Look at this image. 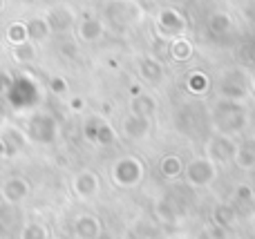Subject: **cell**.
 <instances>
[{"label": "cell", "mask_w": 255, "mask_h": 239, "mask_svg": "<svg viewBox=\"0 0 255 239\" xmlns=\"http://www.w3.org/2000/svg\"><path fill=\"white\" fill-rule=\"evenodd\" d=\"M13 56H16L18 61H31V58H34V49H31V45L20 43L16 47V52H13Z\"/></svg>", "instance_id": "21"}, {"label": "cell", "mask_w": 255, "mask_h": 239, "mask_svg": "<svg viewBox=\"0 0 255 239\" xmlns=\"http://www.w3.org/2000/svg\"><path fill=\"white\" fill-rule=\"evenodd\" d=\"M56 80V83H54V89H56V92H63V87H65V85L61 83V79H54Z\"/></svg>", "instance_id": "23"}, {"label": "cell", "mask_w": 255, "mask_h": 239, "mask_svg": "<svg viewBox=\"0 0 255 239\" xmlns=\"http://www.w3.org/2000/svg\"><path fill=\"white\" fill-rule=\"evenodd\" d=\"M157 27H159V31H161V34H166V36H179L181 31H184V27H186V18L181 16L177 9L166 7V9H161V11H159Z\"/></svg>", "instance_id": "4"}, {"label": "cell", "mask_w": 255, "mask_h": 239, "mask_svg": "<svg viewBox=\"0 0 255 239\" xmlns=\"http://www.w3.org/2000/svg\"><path fill=\"white\" fill-rule=\"evenodd\" d=\"M141 74H143V79L157 83V80L161 79V65H159L157 61H152V58H148V61H143V65H141Z\"/></svg>", "instance_id": "18"}, {"label": "cell", "mask_w": 255, "mask_h": 239, "mask_svg": "<svg viewBox=\"0 0 255 239\" xmlns=\"http://www.w3.org/2000/svg\"><path fill=\"white\" fill-rule=\"evenodd\" d=\"M161 170H163V174H168V177H175V174H179V172H181V163H179V159H177V157L163 159Z\"/></svg>", "instance_id": "20"}, {"label": "cell", "mask_w": 255, "mask_h": 239, "mask_svg": "<svg viewBox=\"0 0 255 239\" xmlns=\"http://www.w3.org/2000/svg\"><path fill=\"white\" fill-rule=\"evenodd\" d=\"M235 146L233 141L229 139V134H217V137L211 139L208 143V155L211 159H217V161H229L231 157H235Z\"/></svg>", "instance_id": "8"}, {"label": "cell", "mask_w": 255, "mask_h": 239, "mask_svg": "<svg viewBox=\"0 0 255 239\" xmlns=\"http://www.w3.org/2000/svg\"><path fill=\"white\" fill-rule=\"evenodd\" d=\"M0 9H2V0H0Z\"/></svg>", "instance_id": "27"}, {"label": "cell", "mask_w": 255, "mask_h": 239, "mask_svg": "<svg viewBox=\"0 0 255 239\" xmlns=\"http://www.w3.org/2000/svg\"><path fill=\"white\" fill-rule=\"evenodd\" d=\"M152 112H154V98L141 94V96H136L134 101H132V114L150 119V116H152Z\"/></svg>", "instance_id": "14"}, {"label": "cell", "mask_w": 255, "mask_h": 239, "mask_svg": "<svg viewBox=\"0 0 255 239\" xmlns=\"http://www.w3.org/2000/svg\"><path fill=\"white\" fill-rule=\"evenodd\" d=\"M141 2H148V0H141ZM150 2H152V0H150Z\"/></svg>", "instance_id": "26"}, {"label": "cell", "mask_w": 255, "mask_h": 239, "mask_svg": "<svg viewBox=\"0 0 255 239\" xmlns=\"http://www.w3.org/2000/svg\"><path fill=\"white\" fill-rule=\"evenodd\" d=\"M47 34H49V25L43 20H34V22H29V27H27V36H31V38H36V40L45 38Z\"/></svg>", "instance_id": "19"}, {"label": "cell", "mask_w": 255, "mask_h": 239, "mask_svg": "<svg viewBox=\"0 0 255 239\" xmlns=\"http://www.w3.org/2000/svg\"><path fill=\"white\" fill-rule=\"evenodd\" d=\"M186 177L195 186H208L215 179V165L208 159H195L186 165Z\"/></svg>", "instance_id": "5"}, {"label": "cell", "mask_w": 255, "mask_h": 239, "mask_svg": "<svg viewBox=\"0 0 255 239\" xmlns=\"http://www.w3.org/2000/svg\"><path fill=\"white\" fill-rule=\"evenodd\" d=\"M108 11H110L112 20H119V22H124V25L136 22L139 20V16H141L139 7H136L134 2H130V0H115Z\"/></svg>", "instance_id": "7"}, {"label": "cell", "mask_w": 255, "mask_h": 239, "mask_svg": "<svg viewBox=\"0 0 255 239\" xmlns=\"http://www.w3.org/2000/svg\"><path fill=\"white\" fill-rule=\"evenodd\" d=\"M188 85H190V89H193V92H202V89H206V76L193 74V76H190V80H188Z\"/></svg>", "instance_id": "22"}, {"label": "cell", "mask_w": 255, "mask_h": 239, "mask_svg": "<svg viewBox=\"0 0 255 239\" xmlns=\"http://www.w3.org/2000/svg\"><path fill=\"white\" fill-rule=\"evenodd\" d=\"M251 85H253V89H255V72H253V76H251Z\"/></svg>", "instance_id": "25"}, {"label": "cell", "mask_w": 255, "mask_h": 239, "mask_svg": "<svg viewBox=\"0 0 255 239\" xmlns=\"http://www.w3.org/2000/svg\"><path fill=\"white\" fill-rule=\"evenodd\" d=\"M141 163L136 159H132V157H124V159H119L115 163V168H112V179H115L119 186H134L136 181L141 179Z\"/></svg>", "instance_id": "2"}, {"label": "cell", "mask_w": 255, "mask_h": 239, "mask_svg": "<svg viewBox=\"0 0 255 239\" xmlns=\"http://www.w3.org/2000/svg\"><path fill=\"white\" fill-rule=\"evenodd\" d=\"M7 157V150H4V143H2V139H0V159H4Z\"/></svg>", "instance_id": "24"}, {"label": "cell", "mask_w": 255, "mask_h": 239, "mask_svg": "<svg viewBox=\"0 0 255 239\" xmlns=\"http://www.w3.org/2000/svg\"><path fill=\"white\" fill-rule=\"evenodd\" d=\"M72 190H74V195L79 197V199H92L99 192V177L92 170H83V172H79L74 177Z\"/></svg>", "instance_id": "6"}, {"label": "cell", "mask_w": 255, "mask_h": 239, "mask_svg": "<svg viewBox=\"0 0 255 239\" xmlns=\"http://www.w3.org/2000/svg\"><path fill=\"white\" fill-rule=\"evenodd\" d=\"M172 2H181V0H172Z\"/></svg>", "instance_id": "28"}, {"label": "cell", "mask_w": 255, "mask_h": 239, "mask_svg": "<svg viewBox=\"0 0 255 239\" xmlns=\"http://www.w3.org/2000/svg\"><path fill=\"white\" fill-rule=\"evenodd\" d=\"M74 233L79 239H99V235H101V222L94 215H81L74 224Z\"/></svg>", "instance_id": "9"}, {"label": "cell", "mask_w": 255, "mask_h": 239, "mask_svg": "<svg viewBox=\"0 0 255 239\" xmlns=\"http://www.w3.org/2000/svg\"><path fill=\"white\" fill-rule=\"evenodd\" d=\"M31 192V186L27 179L22 177H11L0 186V199L4 201L7 206H16L20 201H25Z\"/></svg>", "instance_id": "3"}, {"label": "cell", "mask_w": 255, "mask_h": 239, "mask_svg": "<svg viewBox=\"0 0 255 239\" xmlns=\"http://www.w3.org/2000/svg\"><path fill=\"white\" fill-rule=\"evenodd\" d=\"M208 27H211L215 34H226V31L231 29V18H229V13L215 11L211 18H208Z\"/></svg>", "instance_id": "15"}, {"label": "cell", "mask_w": 255, "mask_h": 239, "mask_svg": "<svg viewBox=\"0 0 255 239\" xmlns=\"http://www.w3.org/2000/svg\"><path fill=\"white\" fill-rule=\"evenodd\" d=\"M79 34H81V38H83V40L92 43V40H99L103 36V25L99 20H94V18H88V20L81 22Z\"/></svg>", "instance_id": "12"}, {"label": "cell", "mask_w": 255, "mask_h": 239, "mask_svg": "<svg viewBox=\"0 0 255 239\" xmlns=\"http://www.w3.org/2000/svg\"><path fill=\"white\" fill-rule=\"evenodd\" d=\"M47 25H49V29H67V27L72 25V13L63 11V9H56V11H52Z\"/></svg>", "instance_id": "16"}, {"label": "cell", "mask_w": 255, "mask_h": 239, "mask_svg": "<svg viewBox=\"0 0 255 239\" xmlns=\"http://www.w3.org/2000/svg\"><path fill=\"white\" fill-rule=\"evenodd\" d=\"M20 239H49V231L40 222H29L20 228Z\"/></svg>", "instance_id": "13"}, {"label": "cell", "mask_w": 255, "mask_h": 239, "mask_svg": "<svg viewBox=\"0 0 255 239\" xmlns=\"http://www.w3.org/2000/svg\"><path fill=\"white\" fill-rule=\"evenodd\" d=\"M170 52L177 61H186L190 56V52H193V47H190V43L186 38H175L170 45Z\"/></svg>", "instance_id": "17"}, {"label": "cell", "mask_w": 255, "mask_h": 239, "mask_svg": "<svg viewBox=\"0 0 255 239\" xmlns=\"http://www.w3.org/2000/svg\"><path fill=\"white\" fill-rule=\"evenodd\" d=\"M215 123L222 130V134H229L242 130L247 123V116H244V110L240 107L238 101H224L222 98V103H217L215 110Z\"/></svg>", "instance_id": "1"}, {"label": "cell", "mask_w": 255, "mask_h": 239, "mask_svg": "<svg viewBox=\"0 0 255 239\" xmlns=\"http://www.w3.org/2000/svg\"><path fill=\"white\" fill-rule=\"evenodd\" d=\"M124 132L126 137L130 139H143L145 134L150 132V119H145V116H128V119L124 121Z\"/></svg>", "instance_id": "10"}, {"label": "cell", "mask_w": 255, "mask_h": 239, "mask_svg": "<svg viewBox=\"0 0 255 239\" xmlns=\"http://www.w3.org/2000/svg\"><path fill=\"white\" fill-rule=\"evenodd\" d=\"M220 94L224 101H240L247 96V87L242 80H233L231 76H224V80H220Z\"/></svg>", "instance_id": "11"}]
</instances>
